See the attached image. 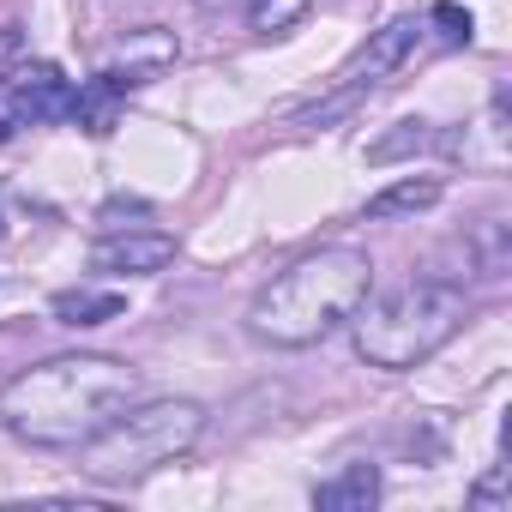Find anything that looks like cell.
Wrapping results in <instances>:
<instances>
[{
  "label": "cell",
  "instance_id": "obj_1",
  "mask_svg": "<svg viewBox=\"0 0 512 512\" xmlns=\"http://www.w3.org/2000/svg\"><path fill=\"white\" fill-rule=\"evenodd\" d=\"M139 398V374L115 356H49L0 386V422L31 446H79Z\"/></svg>",
  "mask_w": 512,
  "mask_h": 512
},
{
  "label": "cell",
  "instance_id": "obj_2",
  "mask_svg": "<svg viewBox=\"0 0 512 512\" xmlns=\"http://www.w3.org/2000/svg\"><path fill=\"white\" fill-rule=\"evenodd\" d=\"M374 284V266L362 247H320V253H302L290 272H278L247 308V326L260 332L266 344H314L326 338L332 326H344L356 314V302L368 296Z\"/></svg>",
  "mask_w": 512,
  "mask_h": 512
},
{
  "label": "cell",
  "instance_id": "obj_3",
  "mask_svg": "<svg viewBox=\"0 0 512 512\" xmlns=\"http://www.w3.org/2000/svg\"><path fill=\"white\" fill-rule=\"evenodd\" d=\"M356 350L374 362V368H416L428 362L464 320V290L458 284H440V278H410L398 290H380L374 302L362 296L356 302Z\"/></svg>",
  "mask_w": 512,
  "mask_h": 512
},
{
  "label": "cell",
  "instance_id": "obj_4",
  "mask_svg": "<svg viewBox=\"0 0 512 512\" xmlns=\"http://www.w3.org/2000/svg\"><path fill=\"white\" fill-rule=\"evenodd\" d=\"M199 428H205V410L193 398H157L145 410H121L91 440H79V470L97 482H139L175 464L181 452H193Z\"/></svg>",
  "mask_w": 512,
  "mask_h": 512
},
{
  "label": "cell",
  "instance_id": "obj_5",
  "mask_svg": "<svg viewBox=\"0 0 512 512\" xmlns=\"http://www.w3.org/2000/svg\"><path fill=\"white\" fill-rule=\"evenodd\" d=\"M416 37H422V25L416 19H392L386 31H374L368 37V49H356V61L338 73V91H368V85H380L386 73H398L404 61H410V49H416Z\"/></svg>",
  "mask_w": 512,
  "mask_h": 512
},
{
  "label": "cell",
  "instance_id": "obj_6",
  "mask_svg": "<svg viewBox=\"0 0 512 512\" xmlns=\"http://www.w3.org/2000/svg\"><path fill=\"white\" fill-rule=\"evenodd\" d=\"M73 109V85L61 79V67L37 61V67H19L7 79V115L13 121H61Z\"/></svg>",
  "mask_w": 512,
  "mask_h": 512
},
{
  "label": "cell",
  "instance_id": "obj_7",
  "mask_svg": "<svg viewBox=\"0 0 512 512\" xmlns=\"http://www.w3.org/2000/svg\"><path fill=\"white\" fill-rule=\"evenodd\" d=\"M175 55H181V49H175V37H169V31H157V25H145V31H133V37L121 43V55H115L103 73H109L121 91H133V85L157 79L163 67H175Z\"/></svg>",
  "mask_w": 512,
  "mask_h": 512
},
{
  "label": "cell",
  "instance_id": "obj_8",
  "mask_svg": "<svg viewBox=\"0 0 512 512\" xmlns=\"http://www.w3.org/2000/svg\"><path fill=\"white\" fill-rule=\"evenodd\" d=\"M175 260V241L145 229V235H109L91 247V266L97 272H163Z\"/></svg>",
  "mask_w": 512,
  "mask_h": 512
},
{
  "label": "cell",
  "instance_id": "obj_9",
  "mask_svg": "<svg viewBox=\"0 0 512 512\" xmlns=\"http://www.w3.org/2000/svg\"><path fill=\"white\" fill-rule=\"evenodd\" d=\"M374 500H380V470L374 464H350L344 476H332V482L314 488L320 512H368Z\"/></svg>",
  "mask_w": 512,
  "mask_h": 512
},
{
  "label": "cell",
  "instance_id": "obj_10",
  "mask_svg": "<svg viewBox=\"0 0 512 512\" xmlns=\"http://www.w3.org/2000/svg\"><path fill=\"white\" fill-rule=\"evenodd\" d=\"M121 97H127V91H121L109 73H97L91 85H79V91H73V109H67V115H73L85 133H97V139H103V133H115V121H121Z\"/></svg>",
  "mask_w": 512,
  "mask_h": 512
},
{
  "label": "cell",
  "instance_id": "obj_11",
  "mask_svg": "<svg viewBox=\"0 0 512 512\" xmlns=\"http://www.w3.org/2000/svg\"><path fill=\"white\" fill-rule=\"evenodd\" d=\"M121 314H127L121 290H61L55 296V320L61 326H103V320H121Z\"/></svg>",
  "mask_w": 512,
  "mask_h": 512
},
{
  "label": "cell",
  "instance_id": "obj_12",
  "mask_svg": "<svg viewBox=\"0 0 512 512\" xmlns=\"http://www.w3.org/2000/svg\"><path fill=\"white\" fill-rule=\"evenodd\" d=\"M434 199H440V181H434V175H422V181L410 175V181H392L386 193H374V199H368V217H374V223H386V217H410V211H428Z\"/></svg>",
  "mask_w": 512,
  "mask_h": 512
},
{
  "label": "cell",
  "instance_id": "obj_13",
  "mask_svg": "<svg viewBox=\"0 0 512 512\" xmlns=\"http://www.w3.org/2000/svg\"><path fill=\"white\" fill-rule=\"evenodd\" d=\"M302 13H308V0H247V19L260 37H278L290 25H302Z\"/></svg>",
  "mask_w": 512,
  "mask_h": 512
},
{
  "label": "cell",
  "instance_id": "obj_14",
  "mask_svg": "<svg viewBox=\"0 0 512 512\" xmlns=\"http://www.w3.org/2000/svg\"><path fill=\"white\" fill-rule=\"evenodd\" d=\"M422 145H428V121H398V133H386V139L368 145V163H392V157L422 151Z\"/></svg>",
  "mask_w": 512,
  "mask_h": 512
},
{
  "label": "cell",
  "instance_id": "obj_15",
  "mask_svg": "<svg viewBox=\"0 0 512 512\" xmlns=\"http://www.w3.org/2000/svg\"><path fill=\"white\" fill-rule=\"evenodd\" d=\"M428 19L440 25V37H446V43H470V31H476V25H470V13H464V7H452V0H440Z\"/></svg>",
  "mask_w": 512,
  "mask_h": 512
},
{
  "label": "cell",
  "instance_id": "obj_16",
  "mask_svg": "<svg viewBox=\"0 0 512 512\" xmlns=\"http://www.w3.org/2000/svg\"><path fill=\"white\" fill-rule=\"evenodd\" d=\"M500 494H506V464H494V476H488V482H476V494H470V500H476V506H500Z\"/></svg>",
  "mask_w": 512,
  "mask_h": 512
},
{
  "label": "cell",
  "instance_id": "obj_17",
  "mask_svg": "<svg viewBox=\"0 0 512 512\" xmlns=\"http://www.w3.org/2000/svg\"><path fill=\"white\" fill-rule=\"evenodd\" d=\"M7 133H13V127H7V115H0V139H7Z\"/></svg>",
  "mask_w": 512,
  "mask_h": 512
}]
</instances>
